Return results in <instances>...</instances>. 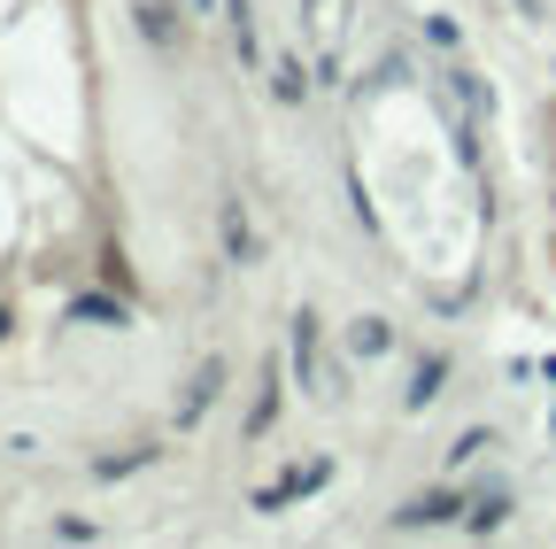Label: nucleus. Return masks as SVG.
Here are the masks:
<instances>
[{
  "instance_id": "1",
  "label": "nucleus",
  "mask_w": 556,
  "mask_h": 549,
  "mask_svg": "<svg viewBox=\"0 0 556 549\" xmlns=\"http://www.w3.org/2000/svg\"><path fill=\"white\" fill-rule=\"evenodd\" d=\"M325 479H332V457H309V464H294V472H278V479H270V488H255L248 503H255L263 519H278V511H287L294 496H317V488H325Z\"/></svg>"
},
{
  "instance_id": "2",
  "label": "nucleus",
  "mask_w": 556,
  "mask_h": 549,
  "mask_svg": "<svg viewBox=\"0 0 556 549\" xmlns=\"http://www.w3.org/2000/svg\"><path fill=\"white\" fill-rule=\"evenodd\" d=\"M287 364H294V379H302L309 395H332L325 372H317V310H309V302L287 317Z\"/></svg>"
},
{
  "instance_id": "3",
  "label": "nucleus",
  "mask_w": 556,
  "mask_h": 549,
  "mask_svg": "<svg viewBox=\"0 0 556 549\" xmlns=\"http://www.w3.org/2000/svg\"><path fill=\"white\" fill-rule=\"evenodd\" d=\"M217 240H225L232 263H255V255H263V248H255V217H248V201H240V194L217 201Z\"/></svg>"
},
{
  "instance_id": "4",
  "label": "nucleus",
  "mask_w": 556,
  "mask_h": 549,
  "mask_svg": "<svg viewBox=\"0 0 556 549\" xmlns=\"http://www.w3.org/2000/svg\"><path fill=\"white\" fill-rule=\"evenodd\" d=\"M217 395H225V357H201V372H193V379H186V395H178V426H201Z\"/></svg>"
},
{
  "instance_id": "5",
  "label": "nucleus",
  "mask_w": 556,
  "mask_h": 549,
  "mask_svg": "<svg viewBox=\"0 0 556 549\" xmlns=\"http://www.w3.org/2000/svg\"><path fill=\"white\" fill-rule=\"evenodd\" d=\"M456 519V488H426V496H409L394 511V534H417V526H448Z\"/></svg>"
},
{
  "instance_id": "6",
  "label": "nucleus",
  "mask_w": 556,
  "mask_h": 549,
  "mask_svg": "<svg viewBox=\"0 0 556 549\" xmlns=\"http://www.w3.org/2000/svg\"><path fill=\"white\" fill-rule=\"evenodd\" d=\"M62 317H70V325H116V333H124V325H131V302H124V295H70Z\"/></svg>"
},
{
  "instance_id": "7",
  "label": "nucleus",
  "mask_w": 556,
  "mask_h": 549,
  "mask_svg": "<svg viewBox=\"0 0 556 549\" xmlns=\"http://www.w3.org/2000/svg\"><path fill=\"white\" fill-rule=\"evenodd\" d=\"M448 372H456V364H448V349H433V357H417V372H409V395H402V402H409V410H426V402H441Z\"/></svg>"
},
{
  "instance_id": "8",
  "label": "nucleus",
  "mask_w": 556,
  "mask_h": 549,
  "mask_svg": "<svg viewBox=\"0 0 556 549\" xmlns=\"http://www.w3.org/2000/svg\"><path fill=\"white\" fill-rule=\"evenodd\" d=\"M387 349H394V325L387 317H356V325H348V357H356V364H371Z\"/></svg>"
},
{
  "instance_id": "9",
  "label": "nucleus",
  "mask_w": 556,
  "mask_h": 549,
  "mask_svg": "<svg viewBox=\"0 0 556 549\" xmlns=\"http://www.w3.org/2000/svg\"><path fill=\"white\" fill-rule=\"evenodd\" d=\"M270 93L287 101V109H302V101H309V71H302V54H287V62H270Z\"/></svg>"
},
{
  "instance_id": "10",
  "label": "nucleus",
  "mask_w": 556,
  "mask_h": 549,
  "mask_svg": "<svg viewBox=\"0 0 556 549\" xmlns=\"http://www.w3.org/2000/svg\"><path fill=\"white\" fill-rule=\"evenodd\" d=\"M225 24H232L240 62H255V54H263V47H255V0H225Z\"/></svg>"
},
{
  "instance_id": "11",
  "label": "nucleus",
  "mask_w": 556,
  "mask_h": 549,
  "mask_svg": "<svg viewBox=\"0 0 556 549\" xmlns=\"http://www.w3.org/2000/svg\"><path fill=\"white\" fill-rule=\"evenodd\" d=\"M503 519H510V488H486V496L471 503V519H464V526H471V534H495Z\"/></svg>"
},
{
  "instance_id": "12",
  "label": "nucleus",
  "mask_w": 556,
  "mask_h": 549,
  "mask_svg": "<svg viewBox=\"0 0 556 549\" xmlns=\"http://www.w3.org/2000/svg\"><path fill=\"white\" fill-rule=\"evenodd\" d=\"M139 32H148L155 54H170V0H139Z\"/></svg>"
},
{
  "instance_id": "13",
  "label": "nucleus",
  "mask_w": 556,
  "mask_h": 549,
  "mask_svg": "<svg viewBox=\"0 0 556 549\" xmlns=\"http://www.w3.org/2000/svg\"><path fill=\"white\" fill-rule=\"evenodd\" d=\"M270 419H278V364H270V372H263V387H255V410H248V434H263Z\"/></svg>"
},
{
  "instance_id": "14",
  "label": "nucleus",
  "mask_w": 556,
  "mask_h": 549,
  "mask_svg": "<svg viewBox=\"0 0 556 549\" xmlns=\"http://www.w3.org/2000/svg\"><path fill=\"white\" fill-rule=\"evenodd\" d=\"M486 449H495V434H486V426H471V434L448 449V464H471V457H486Z\"/></svg>"
},
{
  "instance_id": "15",
  "label": "nucleus",
  "mask_w": 556,
  "mask_h": 549,
  "mask_svg": "<svg viewBox=\"0 0 556 549\" xmlns=\"http://www.w3.org/2000/svg\"><path fill=\"white\" fill-rule=\"evenodd\" d=\"M9 325H16V317H9V310H0V340H9Z\"/></svg>"
},
{
  "instance_id": "16",
  "label": "nucleus",
  "mask_w": 556,
  "mask_h": 549,
  "mask_svg": "<svg viewBox=\"0 0 556 549\" xmlns=\"http://www.w3.org/2000/svg\"><path fill=\"white\" fill-rule=\"evenodd\" d=\"M518 9H526V16H541V0H518Z\"/></svg>"
},
{
  "instance_id": "17",
  "label": "nucleus",
  "mask_w": 556,
  "mask_h": 549,
  "mask_svg": "<svg viewBox=\"0 0 556 549\" xmlns=\"http://www.w3.org/2000/svg\"><path fill=\"white\" fill-rule=\"evenodd\" d=\"M548 434H556V410H548Z\"/></svg>"
}]
</instances>
